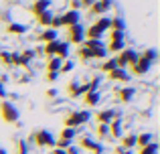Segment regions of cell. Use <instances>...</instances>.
Masks as SVG:
<instances>
[{
    "instance_id": "6",
    "label": "cell",
    "mask_w": 160,
    "mask_h": 154,
    "mask_svg": "<svg viewBox=\"0 0 160 154\" xmlns=\"http://www.w3.org/2000/svg\"><path fill=\"white\" fill-rule=\"evenodd\" d=\"M79 150H89L91 154H103V146H102V142H95L93 138H89V136H81L79 138Z\"/></svg>"
},
{
    "instance_id": "22",
    "label": "cell",
    "mask_w": 160,
    "mask_h": 154,
    "mask_svg": "<svg viewBox=\"0 0 160 154\" xmlns=\"http://www.w3.org/2000/svg\"><path fill=\"white\" fill-rule=\"evenodd\" d=\"M61 63L63 61L59 59V57H49L47 59V73H59V69H61Z\"/></svg>"
},
{
    "instance_id": "8",
    "label": "cell",
    "mask_w": 160,
    "mask_h": 154,
    "mask_svg": "<svg viewBox=\"0 0 160 154\" xmlns=\"http://www.w3.org/2000/svg\"><path fill=\"white\" fill-rule=\"evenodd\" d=\"M87 83H77V81H69L67 83V93H69V97H73V99H77V97H81L83 93H87Z\"/></svg>"
},
{
    "instance_id": "12",
    "label": "cell",
    "mask_w": 160,
    "mask_h": 154,
    "mask_svg": "<svg viewBox=\"0 0 160 154\" xmlns=\"http://www.w3.org/2000/svg\"><path fill=\"white\" fill-rule=\"evenodd\" d=\"M150 67H152V63H150V61H146V59H142V57H138L136 65L132 67V73H134V75H138V77H142V75H146V73L150 71Z\"/></svg>"
},
{
    "instance_id": "5",
    "label": "cell",
    "mask_w": 160,
    "mask_h": 154,
    "mask_svg": "<svg viewBox=\"0 0 160 154\" xmlns=\"http://www.w3.org/2000/svg\"><path fill=\"white\" fill-rule=\"evenodd\" d=\"M67 39H69V43L79 45V47H81L83 41H85V28H83L81 24H73V27H67Z\"/></svg>"
},
{
    "instance_id": "35",
    "label": "cell",
    "mask_w": 160,
    "mask_h": 154,
    "mask_svg": "<svg viewBox=\"0 0 160 154\" xmlns=\"http://www.w3.org/2000/svg\"><path fill=\"white\" fill-rule=\"evenodd\" d=\"M16 154H28V142L27 140H16Z\"/></svg>"
},
{
    "instance_id": "23",
    "label": "cell",
    "mask_w": 160,
    "mask_h": 154,
    "mask_svg": "<svg viewBox=\"0 0 160 154\" xmlns=\"http://www.w3.org/2000/svg\"><path fill=\"white\" fill-rule=\"evenodd\" d=\"M102 37H103V31L95 22L91 24L89 28H85V39H99V41H102Z\"/></svg>"
},
{
    "instance_id": "32",
    "label": "cell",
    "mask_w": 160,
    "mask_h": 154,
    "mask_svg": "<svg viewBox=\"0 0 160 154\" xmlns=\"http://www.w3.org/2000/svg\"><path fill=\"white\" fill-rule=\"evenodd\" d=\"M140 57H142V59H146V61H150V63H154V61L158 59V51H156L154 47H150V49H146V51L142 53Z\"/></svg>"
},
{
    "instance_id": "46",
    "label": "cell",
    "mask_w": 160,
    "mask_h": 154,
    "mask_svg": "<svg viewBox=\"0 0 160 154\" xmlns=\"http://www.w3.org/2000/svg\"><path fill=\"white\" fill-rule=\"evenodd\" d=\"M53 154H67V152L61 150V148H53Z\"/></svg>"
},
{
    "instance_id": "20",
    "label": "cell",
    "mask_w": 160,
    "mask_h": 154,
    "mask_svg": "<svg viewBox=\"0 0 160 154\" xmlns=\"http://www.w3.org/2000/svg\"><path fill=\"white\" fill-rule=\"evenodd\" d=\"M122 148H126V150H132V148H136V134H132V132H128V134L122 136Z\"/></svg>"
},
{
    "instance_id": "47",
    "label": "cell",
    "mask_w": 160,
    "mask_h": 154,
    "mask_svg": "<svg viewBox=\"0 0 160 154\" xmlns=\"http://www.w3.org/2000/svg\"><path fill=\"white\" fill-rule=\"evenodd\" d=\"M6 97V91H4V87H0V99Z\"/></svg>"
},
{
    "instance_id": "40",
    "label": "cell",
    "mask_w": 160,
    "mask_h": 154,
    "mask_svg": "<svg viewBox=\"0 0 160 154\" xmlns=\"http://www.w3.org/2000/svg\"><path fill=\"white\" fill-rule=\"evenodd\" d=\"M109 41H126V32H122V31H112Z\"/></svg>"
},
{
    "instance_id": "25",
    "label": "cell",
    "mask_w": 160,
    "mask_h": 154,
    "mask_svg": "<svg viewBox=\"0 0 160 154\" xmlns=\"http://www.w3.org/2000/svg\"><path fill=\"white\" fill-rule=\"evenodd\" d=\"M79 130H75V128H63L61 130V136H59V140H67V142H73L75 138H77Z\"/></svg>"
},
{
    "instance_id": "33",
    "label": "cell",
    "mask_w": 160,
    "mask_h": 154,
    "mask_svg": "<svg viewBox=\"0 0 160 154\" xmlns=\"http://www.w3.org/2000/svg\"><path fill=\"white\" fill-rule=\"evenodd\" d=\"M95 136L98 138H108L109 136V124H98V128H95Z\"/></svg>"
},
{
    "instance_id": "36",
    "label": "cell",
    "mask_w": 160,
    "mask_h": 154,
    "mask_svg": "<svg viewBox=\"0 0 160 154\" xmlns=\"http://www.w3.org/2000/svg\"><path fill=\"white\" fill-rule=\"evenodd\" d=\"M95 24H98V27L102 28L103 32H108V31H109V18H108V16H99V18L95 20Z\"/></svg>"
},
{
    "instance_id": "43",
    "label": "cell",
    "mask_w": 160,
    "mask_h": 154,
    "mask_svg": "<svg viewBox=\"0 0 160 154\" xmlns=\"http://www.w3.org/2000/svg\"><path fill=\"white\" fill-rule=\"evenodd\" d=\"M67 154H81V150H79V148L77 146H73V144H71V146L69 148H67V150H65Z\"/></svg>"
},
{
    "instance_id": "15",
    "label": "cell",
    "mask_w": 160,
    "mask_h": 154,
    "mask_svg": "<svg viewBox=\"0 0 160 154\" xmlns=\"http://www.w3.org/2000/svg\"><path fill=\"white\" fill-rule=\"evenodd\" d=\"M49 8H51V0H35V2L31 4V12L35 16L43 14V12H47Z\"/></svg>"
},
{
    "instance_id": "24",
    "label": "cell",
    "mask_w": 160,
    "mask_h": 154,
    "mask_svg": "<svg viewBox=\"0 0 160 154\" xmlns=\"http://www.w3.org/2000/svg\"><path fill=\"white\" fill-rule=\"evenodd\" d=\"M8 35H24L27 32V24H20V22H10L6 27Z\"/></svg>"
},
{
    "instance_id": "51",
    "label": "cell",
    "mask_w": 160,
    "mask_h": 154,
    "mask_svg": "<svg viewBox=\"0 0 160 154\" xmlns=\"http://www.w3.org/2000/svg\"><path fill=\"white\" fill-rule=\"evenodd\" d=\"M0 87H4V85H2V83H0Z\"/></svg>"
},
{
    "instance_id": "2",
    "label": "cell",
    "mask_w": 160,
    "mask_h": 154,
    "mask_svg": "<svg viewBox=\"0 0 160 154\" xmlns=\"http://www.w3.org/2000/svg\"><path fill=\"white\" fill-rule=\"evenodd\" d=\"M138 57H140V53H138L136 49H124L122 53H118V55H116V63H118V67H120V69H126V67L132 69L134 65H136Z\"/></svg>"
},
{
    "instance_id": "9",
    "label": "cell",
    "mask_w": 160,
    "mask_h": 154,
    "mask_svg": "<svg viewBox=\"0 0 160 154\" xmlns=\"http://www.w3.org/2000/svg\"><path fill=\"white\" fill-rule=\"evenodd\" d=\"M134 95H136V89H134L132 85H124L122 89L116 91V97L120 99L122 103H130V102L134 99Z\"/></svg>"
},
{
    "instance_id": "49",
    "label": "cell",
    "mask_w": 160,
    "mask_h": 154,
    "mask_svg": "<svg viewBox=\"0 0 160 154\" xmlns=\"http://www.w3.org/2000/svg\"><path fill=\"white\" fill-rule=\"evenodd\" d=\"M0 154H6V150H2V148H0Z\"/></svg>"
},
{
    "instance_id": "14",
    "label": "cell",
    "mask_w": 160,
    "mask_h": 154,
    "mask_svg": "<svg viewBox=\"0 0 160 154\" xmlns=\"http://www.w3.org/2000/svg\"><path fill=\"white\" fill-rule=\"evenodd\" d=\"M118 118V112L116 110H102V112H98L95 114V120H98V124H109L112 120H116Z\"/></svg>"
},
{
    "instance_id": "26",
    "label": "cell",
    "mask_w": 160,
    "mask_h": 154,
    "mask_svg": "<svg viewBox=\"0 0 160 154\" xmlns=\"http://www.w3.org/2000/svg\"><path fill=\"white\" fill-rule=\"evenodd\" d=\"M81 47L89 49V51H98V49H106V45H103L99 39H85V41H83V45H81Z\"/></svg>"
},
{
    "instance_id": "31",
    "label": "cell",
    "mask_w": 160,
    "mask_h": 154,
    "mask_svg": "<svg viewBox=\"0 0 160 154\" xmlns=\"http://www.w3.org/2000/svg\"><path fill=\"white\" fill-rule=\"evenodd\" d=\"M57 57L61 61H65V59H69V43H59V51H57Z\"/></svg>"
},
{
    "instance_id": "3",
    "label": "cell",
    "mask_w": 160,
    "mask_h": 154,
    "mask_svg": "<svg viewBox=\"0 0 160 154\" xmlns=\"http://www.w3.org/2000/svg\"><path fill=\"white\" fill-rule=\"evenodd\" d=\"M0 118L6 124L18 122V107L12 102H8V99H2V102H0Z\"/></svg>"
},
{
    "instance_id": "28",
    "label": "cell",
    "mask_w": 160,
    "mask_h": 154,
    "mask_svg": "<svg viewBox=\"0 0 160 154\" xmlns=\"http://www.w3.org/2000/svg\"><path fill=\"white\" fill-rule=\"evenodd\" d=\"M59 43H61V41H53V43H47V45H45L43 49H41V51H43V53H45L47 57H57V51H59Z\"/></svg>"
},
{
    "instance_id": "39",
    "label": "cell",
    "mask_w": 160,
    "mask_h": 154,
    "mask_svg": "<svg viewBox=\"0 0 160 154\" xmlns=\"http://www.w3.org/2000/svg\"><path fill=\"white\" fill-rule=\"evenodd\" d=\"M63 24H61V14H53V18H51V27L49 28H55V31H59Z\"/></svg>"
},
{
    "instance_id": "45",
    "label": "cell",
    "mask_w": 160,
    "mask_h": 154,
    "mask_svg": "<svg viewBox=\"0 0 160 154\" xmlns=\"http://www.w3.org/2000/svg\"><path fill=\"white\" fill-rule=\"evenodd\" d=\"M47 97H57V89H47Z\"/></svg>"
},
{
    "instance_id": "10",
    "label": "cell",
    "mask_w": 160,
    "mask_h": 154,
    "mask_svg": "<svg viewBox=\"0 0 160 154\" xmlns=\"http://www.w3.org/2000/svg\"><path fill=\"white\" fill-rule=\"evenodd\" d=\"M79 18H81V16H79V12L77 10H67V12H63L61 14V24L63 27H73V24H79Z\"/></svg>"
},
{
    "instance_id": "30",
    "label": "cell",
    "mask_w": 160,
    "mask_h": 154,
    "mask_svg": "<svg viewBox=\"0 0 160 154\" xmlns=\"http://www.w3.org/2000/svg\"><path fill=\"white\" fill-rule=\"evenodd\" d=\"M99 69H102L103 73H109V71H113V69H118V63H116V57H112V59L103 61V63L99 65Z\"/></svg>"
},
{
    "instance_id": "41",
    "label": "cell",
    "mask_w": 160,
    "mask_h": 154,
    "mask_svg": "<svg viewBox=\"0 0 160 154\" xmlns=\"http://www.w3.org/2000/svg\"><path fill=\"white\" fill-rule=\"evenodd\" d=\"M10 51H0V63L2 65H10Z\"/></svg>"
},
{
    "instance_id": "21",
    "label": "cell",
    "mask_w": 160,
    "mask_h": 154,
    "mask_svg": "<svg viewBox=\"0 0 160 154\" xmlns=\"http://www.w3.org/2000/svg\"><path fill=\"white\" fill-rule=\"evenodd\" d=\"M109 31L126 32V20L122 18V16H112V18H109Z\"/></svg>"
},
{
    "instance_id": "19",
    "label": "cell",
    "mask_w": 160,
    "mask_h": 154,
    "mask_svg": "<svg viewBox=\"0 0 160 154\" xmlns=\"http://www.w3.org/2000/svg\"><path fill=\"white\" fill-rule=\"evenodd\" d=\"M109 136H112V138H122V136H124V132H122V120L120 118H116V120L109 122Z\"/></svg>"
},
{
    "instance_id": "50",
    "label": "cell",
    "mask_w": 160,
    "mask_h": 154,
    "mask_svg": "<svg viewBox=\"0 0 160 154\" xmlns=\"http://www.w3.org/2000/svg\"><path fill=\"white\" fill-rule=\"evenodd\" d=\"M89 2H95V0H89Z\"/></svg>"
},
{
    "instance_id": "4",
    "label": "cell",
    "mask_w": 160,
    "mask_h": 154,
    "mask_svg": "<svg viewBox=\"0 0 160 154\" xmlns=\"http://www.w3.org/2000/svg\"><path fill=\"white\" fill-rule=\"evenodd\" d=\"M32 142L41 148H55V136L49 130H37L32 134Z\"/></svg>"
},
{
    "instance_id": "27",
    "label": "cell",
    "mask_w": 160,
    "mask_h": 154,
    "mask_svg": "<svg viewBox=\"0 0 160 154\" xmlns=\"http://www.w3.org/2000/svg\"><path fill=\"white\" fill-rule=\"evenodd\" d=\"M124 49H126V41H109L106 51L108 53H116V55H118V53H122Z\"/></svg>"
},
{
    "instance_id": "13",
    "label": "cell",
    "mask_w": 160,
    "mask_h": 154,
    "mask_svg": "<svg viewBox=\"0 0 160 154\" xmlns=\"http://www.w3.org/2000/svg\"><path fill=\"white\" fill-rule=\"evenodd\" d=\"M37 39L41 41V43H53V41H59V31H55V28H43V31L37 35Z\"/></svg>"
},
{
    "instance_id": "34",
    "label": "cell",
    "mask_w": 160,
    "mask_h": 154,
    "mask_svg": "<svg viewBox=\"0 0 160 154\" xmlns=\"http://www.w3.org/2000/svg\"><path fill=\"white\" fill-rule=\"evenodd\" d=\"M138 154H158V142H156V140H154V142H150L148 146L140 148Z\"/></svg>"
},
{
    "instance_id": "48",
    "label": "cell",
    "mask_w": 160,
    "mask_h": 154,
    "mask_svg": "<svg viewBox=\"0 0 160 154\" xmlns=\"http://www.w3.org/2000/svg\"><path fill=\"white\" fill-rule=\"evenodd\" d=\"M6 2H20V0H6Z\"/></svg>"
},
{
    "instance_id": "42",
    "label": "cell",
    "mask_w": 160,
    "mask_h": 154,
    "mask_svg": "<svg viewBox=\"0 0 160 154\" xmlns=\"http://www.w3.org/2000/svg\"><path fill=\"white\" fill-rule=\"evenodd\" d=\"M81 8V0H69V10H77Z\"/></svg>"
},
{
    "instance_id": "18",
    "label": "cell",
    "mask_w": 160,
    "mask_h": 154,
    "mask_svg": "<svg viewBox=\"0 0 160 154\" xmlns=\"http://www.w3.org/2000/svg\"><path fill=\"white\" fill-rule=\"evenodd\" d=\"M150 142H154V136L150 134V132H140V134H136V148H144V146H148Z\"/></svg>"
},
{
    "instance_id": "17",
    "label": "cell",
    "mask_w": 160,
    "mask_h": 154,
    "mask_svg": "<svg viewBox=\"0 0 160 154\" xmlns=\"http://www.w3.org/2000/svg\"><path fill=\"white\" fill-rule=\"evenodd\" d=\"M18 55H20L18 67H24V69H27L28 65H31V61L35 59V51H32V49H24V51H20V53H18Z\"/></svg>"
},
{
    "instance_id": "1",
    "label": "cell",
    "mask_w": 160,
    "mask_h": 154,
    "mask_svg": "<svg viewBox=\"0 0 160 154\" xmlns=\"http://www.w3.org/2000/svg\"><path fill=\"white\" fill-rule=\"evenodd\" d=\"M89 120H91V114L87 110L71 112V114L65 118V128H75V130H79V126H85Z\"/></svg>"
},
{
    "instance_id": "16",
    "label": "cell",
    "mask_w": 160,
    "mask_h": 154,
    "mask_svg": "<svg viewBox=\"0 0 160 154\" xmlns=\"http://www.w3.org/2000/svg\"><path fill=\"white\" fill-rule=\"evenodd\" d=\"M81 99H83V103H85L87 107H93V106H98V103L102 102V97H99V91H87V93L81 95Z\"/></svg>"
},
{
    "instance_id": "11",
    "label": "cell",
    "mask_w": 160,
    "mask_h": 154,
    "mask_svg": "<svg viewBox=\"0 0 160 154\" xmlns=\"http://www.w3.org/2000/svg\"><path fill=\"white\" fill-rule=\"evenodd\" d=\"M108 77H109V81H116V83H128V81H130L128 69H120V67L113 69V71H109Z\"/></svg>"
},
{
    "instance_id": "29",
    "label": "cell",
    "mask_w": 160,
    "mask_h": 154,
    "mask_svg": "<svg viewBox=\"0 0 160 154\" xmlns=\"http://www.w3.org/2000/svg\"><path fill=\"white\" fill-rule=\"evenodd\" d=\"M51 18H53V12L47 10V12H43V14L37 16V22H39L43 28H49V27H51Z\"/></svg>"
},
{
    "instance_id": "44",
    "label": "cell",
    "mask_w": 160,
    "mask_h": 154,
    "mask_svg": "<svg viewBox=\"0 0 160 154\" xmlns=\"http://www.w3.org/2000/svg\"><path fill=\"white\" fill-rule=\"evenodd\" d=\"M61 75V73H47V81L49 83H53V81H57V77Z\"/></svg>"
},
{
    "instance_id": "37",
    "label": "cell",
    "mask_w": 160,
    "mask_h": 154,
    "mask_svg": "<svg viewBox=\"0 0 160 154\" xmlns=\"http://www.w3.org/2000/svg\"><path fill=\"white\" fill-rule=\"evenodd\" d=\"M73 67H75V63H73V61L65 59V61L61 63V69H59V73H69V71H73Z\"/></svg>"
},
{
    "instance_id": "38",
    "label": "cell",
    "mask_w": 160,
    "mask_h": 154,
    "mask_svg": "<svg viewBox=\"0 0 160 154\" xmlns=\"http://www.w3.org/2000/svg\"><path fill=\"white\" fill-rule=\"evenodd\" d=\"M79 59L85 63V61H89L91 59V51L89 49H85V47H79Z\"/></svg>"
},
{
    "instance_id": "7",
    "label": "cell",
    "mask_w": 160,
    "mask_h": 154,
    "mask_svg": "<svg viewBox=\"0 0 160 154\" xmlns=\"http://www.w3.org/2000/svg\"><path fill=\"white\" fill-rule=\"evenodd\" d=\"M112 4H113V0H95V2H91L89 12L93 16H106L108 10L112 8Z\"/></svg>"
}]
</instances>
